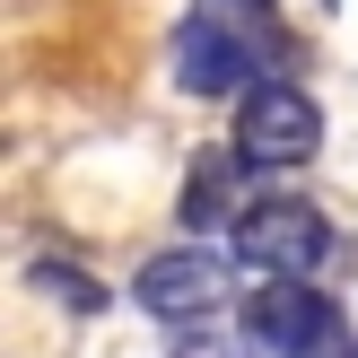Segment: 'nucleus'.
Returning <instances> with one entry per match:
<instances>
[{
	"mask_svg": "<svg viewBox=\"0 0 358 358\" xmlns=\"http://www.w3.org/2000/svg\"><path fill=\"white\" fill-rule=\"evenodd\" d=\"M262 62H280L271 27H254V9H219V0H201V9L175 27V87L184 96H245V87L262 79Z\"/></svg>",
	"mask_w": 358,
	"mask_h": 358,
	"instance_id": "1",
	"label": "nucleus"
},
{
	"mask_svg": "<svg viewBox=\"0 0 358 358\" xmlns=\"http://www.w3.org/2000/svg\"><path fill=\"white\" fill-rule=\"evenodd\" d=\"M332 254H341V236L315 201H245L236 210V262L262 280H315Z\"/></svg>",
	"mask_w": 358,
	"mask_h": 358,
	"instance_id": "2",
	"label": "nucleus"
},
{
	"mask_svg": "<svg viewBox=\"0 0 358 358\" xmlns=\"http://www.w3.org/2000/svg\"><path fill=\"white\" fill-rule=\"evenodd\" d=\"M245 341L271 350V358H332L350 341V315L332 289H315V280H262L254 297H245Z\"/></svg>",
	"mask_w": 358,
	"mask_h": 358,
	"instance_id": "3",
	"label": "nucleus"
},
{
	"mask_svg": "<svg viewBox=\"0 0 358 358\" xmlns=\"http://www.w3.org/2000/svg\"><path fill=\"white\" fill-rule=\"evenodd\" d=\"M324 149V105L289 79H254L236 105V157L245 166H306Z\"/></svg>",
	"mask_w": 358,
	"mask_h": 358,
	"instance_id": "4",
	"label": "nucleus"
},
{
	"mask_svg": "<svg viewBox=\"0 0 358 358\" xmlns=\"http://www.w3.org/2000/svg\"><path fill=\"white\" fill-rule=\"evenodd\" d=\"M131 306H149L157 324H210V315L227 306V254H210V245H166V254H149L131 271Z\"/></svg>",
	"mask_w": 358,
	"mask_h": 358,
	"instance_id": "5",
	"label": "nucleus"
},
{
	"mask_svg": "<svg viewBox=\"0 0 358 358\" xmlns=\"http://www.w3.org/2000/svg\"><path fill=\"white\" fill-rule=\"evenodd\" d=\"M245 157L236 149H201L192 157V184H184V236H201V227H236L245 210Z\"/></svg>",
	"mask_w": 358,
	"mask_h": 358,
	"instance_id": "6",
	"label": "nucleus"
},
{
	"mask_svg": "<svg viewBox=\"0 0 358 358\" xmlns=\"http://www.w3.org/2000/svg\"><path fill=\"white\" fill-rule=\"evenodd\" d=\"M27 289L52 297V306H70V315H105V306H114V289L87 280L79 262H62V254H35V262H27Z\"/></svg>",
	"mask_w": 358,
	"mask_h": 358,
	"instance_id": "7",
	"label": "nucleus"
},
{
	"mask_svg": "<svg viewBox=\"0 0 358 358\" xmlns=\"http://www.w3.org/2000/svg\"><path fill=\"white\" fill-rule=\"evenodd\" d=\"M332 358H358V341H341V350H332Z\"/></svg>",
	"mask_w": 358,
	"mask_h": 358,
	"instance_id": "8",
	"label": "nucleus"
},
{
	"mask_svg": "<svg viewBox=\"0 0 358 358\" xmlns=\"http://www.w3.org/2000/svg\"><path fill=\"white\" fill-rule=\"evenodd\" d=\"M245 9H254V0H245Z\"/></svg>",
	"mask_w": 358,
	"mask_h": 358,
	"instance_id": "9",
	"label": "nucleus"
},
{
	"mask_svg": "<svg viewBox=\"0 0 358 358\" xmlns=\"http://www.w3.org/2000/svg\"><path fill=\"white\" fill-rule=\"evenodd\" d=\"M245 358H254V350H245Z\"/></svg>",
	"mask_w": 358,
	"mask_h": 358,
	"instance_id": "10",
	"label": "nucleus"
}]
</instances>
